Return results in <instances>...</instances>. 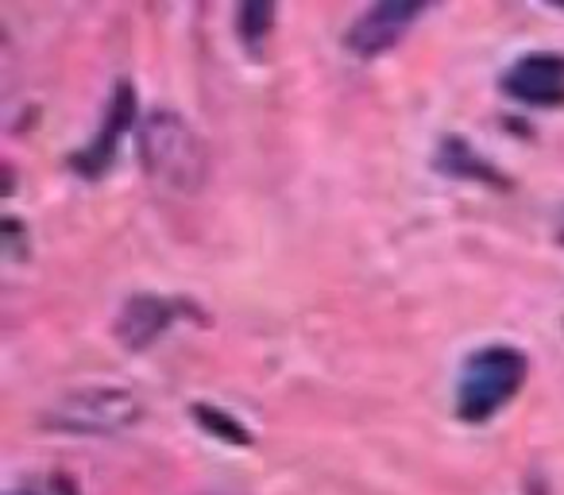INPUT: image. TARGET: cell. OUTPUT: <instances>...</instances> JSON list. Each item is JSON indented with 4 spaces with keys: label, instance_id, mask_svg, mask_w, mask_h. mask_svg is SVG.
Returning a JSON list of instances; mask_svg holds the SVG:
<instances>
[{
    "label": "cell",
    "instance_id": "6da1fadb",
    "mask_svg": "<svg viewBox=\"0 0 564 495\" xmlns=\"http://www.w3.org/2000/svg\"><path fill=\"white\" fill-rule=\"evenodd\" d=\"M135 148H140V163L148 179L159 186L178 190V194H194L205 186L209 174V151L205 140L189 128L186 117L171 109H159L135 128Z\"/></svg>",
    "mask_w": 564,
    "mask_h": 495
},
{
    "label": "cell",
    "instance_id": "7a4b0ae2",
    "mask_svg": "<svg viewBox=\"0 0 564 495\" xmlns=\"http://www.w3.org/2000/svg\"><path fill=\"white\" fill-rule=\"evenodd\" d=\"M525 384V356L518 348L491 345L468 356L456 387V415L464 422H487L495 410H502Z\"/></svg>",
    "mask_w": 564,
    "mask_h": 495
},
{
    "label": "cell",
    "instance_id": "3957f363",
    "mask_svg": "<svg viewBox=\"0 0 564 495\" xmlns=\"http://www.w3.org/2000/svg\"><path fill=\"white\" fill-rule=\"evenodd\" d=\"M143 407L124 387H82L70 391L47 410L43 426L63 433H82V438H109V433H128L140 422Z\"/></svg>",
    "mask_w": 564,
    "mask_h": 495
},
{
    "label": "cell",
    "instance_id": "277c9868",
    "mask_svg": "<svg viewBox=\"0 0 564 495\" xmlns=\"http://www.w3.org/2000/svg\"><path fill=\"white\" fill-rule=\"evenodd\" d=\"M425 12L422 0H383L376 9H368L352 28H348V51L360 58H376L383 51H391L402 35L410 32L417 17Z\"/></svg>",
    "mask_w": 564,
    "mask_h": 495
},
{
    "label": "cell",
    "instance_id": "5b68a950",
    "mask_svg": "<svg viewBox=\"0 0 564 495\" xmlns=\"http://www.w3.org/2000/svg\"><path fill=\"white\" fill-rule=\"evenodd\" d=\"M502 89H507L514 101L538 105V109L564 105V55H553V51L522 55L502 74Z\"/></svg>",
    "mask_w": 564,
    "mask_h": 495
},
{
    "label": "cell",
    "instance_id": "8992f818",
    "mask_svg": "<svg viewBox=\"0 0 564 495\" xmlns=\"http://www.w3.org/2000/svg\"><path fill=\"white\" fill-rule=\"evenodd\" d=\"M132 109H135L132 86H128V82H120L117 97H112V105H109V117H105L101 136H97L86 151H78V155H74V166H78L86 179H97V174L109 171L112 155H117V140L124 136V128L132 125Z\"/></svg>",
    "mask_w": 564,
    "mask_h": 495
},
{
    "label": "cell",
    "instance_id": "52a82bcc",
    "mask_svg": "<svg viewBox=\"0 0 564 495\" xmlns=\"http://www.w3.org/2000/svg\"><path fill=\"white\" fill-rule=\"evenodd\" d=\"M171 322H174L171 302L155 299V294H135V299H128L124 310H120L117 337H120V345H128V348H148L151 341L163 337Z\"/></svg>",
    "mask_w": 564,
    "mask_h": 495
},
{
    "label": "cell",
    "instance_id": "ba28073f",
    "mask_svg": "<svg viewBox=\"0 0 564 495\" xmlns=\"http://www.w3.org/2000/svg\"><path fill=\"white\" fill-rule=\"evenodd\" d=\"M437 166L453 179H479V182H499V171L491 163H484V155H476V148L464 140H445L441 143Z\"/></svg>",
    "mask_w": 564,
    "mask_h": 495
},
{
    "label": "cell",
    "instance_id": "9c48e42d",
    "mask_svg": "<svg viewBox=\"0 0 564 495\" xmlns=\"http://www.w3.org/2000/svg\"><path fill=\"white\" fill-rule=\"evenodd\" d=\"M240 40H243V47L251 51V55H259L263 51V40H267V32H271V24H274V4H267V0H256V4H243L240 9Z\"/></svg>",
    "mask_w": 564,
    "mask_h": 495
},
{
    "label": "cell",
    "instance_id": "30bf717a",
    "mask_svg": "<svg viewBox=\"0 0 564 495\" xmlns=\"http://www.w3.org/2000/svg\"><path fill=\"white\" fill-rule=\"evenodd\" d=\"M556 236L564 240V209H561V217H556Z\"/></svg>",
    "mask_w": 564,
    "mask_h": 495
},
{
    "label": "cell",
    "instance_id": "8fae6325",
    "mask_svg": "<svg viewBox=\"0 0 564 495\" xmlns=\"http://www.w3.org/2000/svg\"><path fill=\"white\" fill-rule=\"evenodd\" d=\"M9 495H32V492H9Z\"/></svg>",
    "mask_w": 564,
    "mask_h": 495
}]
</instances>
